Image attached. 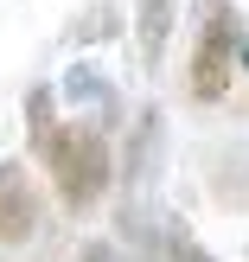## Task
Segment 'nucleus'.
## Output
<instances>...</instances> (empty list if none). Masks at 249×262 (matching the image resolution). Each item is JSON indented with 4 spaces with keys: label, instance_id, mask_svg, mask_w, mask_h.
Instances as JSON below:
<instances>
[{
    "label": "nucleus",
    "instance_id": "obj_1",
    "mask_svg": "<svg viewBox=\"0 0 249 262\" xmlns=\"http://www.w3.org/2000/svg\"><path fill=\"white\" fill-rule=\"evenodd\" d=\"M26 128H32L38 166L51 173L58 205L71 217H89L102 205V192H109V179H115V154L102 141V128L96 122H58L51 115V90H32L26 96Z\"/></svg>",
    "mask_w": 249,
    "mask_h": 262
},
{
    "label": "nucleus",
    "instance_id": "obj_2",
    "mask_svg": "<svg viewBox=\"0 0 249 262\" xmlns=\"http://www.w3.org/2000/svg\"><path fill=\"white\" fill-rule=\"evenodd\" d=\"M237 71H243V19H237L230 0H211L205 19H198V38H192L186 83H192L198 102H224L230 83H237Z\"/></svg>",
    "mask_w": 249,
    "mask_h": 262
},
{
    "label": "nucleus",
    "instance_id": "obj_3",
    "mask_svg": "<svg viewBox=\"0 0 249 262\" xmlns=\"http://www.w3.org/2000/svg\"><path fill=\"white\" fill-rule=\"evenodd\" d=\"M45 224V199H38L32 173L19 160H0V250H26Z\"/></svg>",
    "mask_w": 249,
    "mask_h": 262
},
{
    "label": "nucleus",
    "instance_id": "obj_4",
    "mask_svg": "<svg viewBox=\"0 0 249 262\" xmlns=\"http://www.w3.org/2000/svg\"><path fill=\"white\" fill-rule=\"evenodd\" d=\"M166 26H173V0H141V58L147 64H160Z\"/></svg>",
    "mask_w": 249,
    "mask_h": 262
},
{
    "label": "nucleus",
    "instance_id": "obj_5",
    "mask_svg": "<svg viewBox=\"0 0 249 262\" xmlns=\"http://www.w3.org/2000/svg\"><path fill=\"white\" fill-rule=\"evenodd\" d=\"M64 96H77V102H102V109H115V83H109V77H96L89 64H71V77H64Z\"/></svg>",
    "mask_w": 249,
    "mask_h": 262
},
{
    "label": "nucleus",
    "instance_id": "obj_6",
    "mask_svg": "<svg viewBox=\"0 0 249 262\" xmlns=\"http://www.w3.org/2000/svg\"><path fill=\"white\" fill-rule=\"evenodd\" d=\"M166 262H217V256L205 250V243L192 237L186 224H173V230H166Z\"/></svg>",
    "mask_w": 249,
    "mask_h": 262
},
{
    "label": "nucleus",
    "instance_id": "obj_7",
    "mask_svg": "<svg viewBox=\"0 0 249 262\" xmlns=\"http://www.w3.org/2000/svg\"><path fill=\"white\" fill-rule=\"evenodd\" d=\"M77 262H122V250H109V243H89V250L77 256Z\"/></svg>",
    "mask_w": 249,
    "mask_h": 262
}]
</instances>
